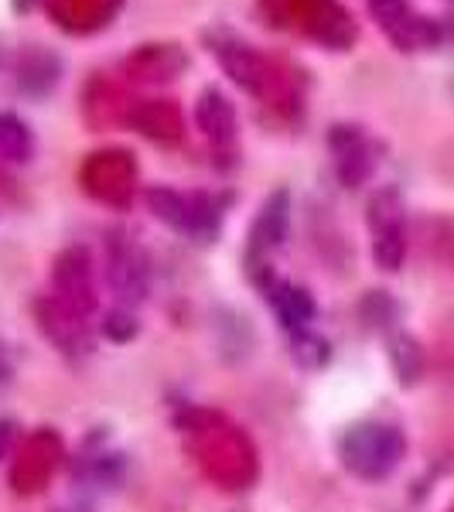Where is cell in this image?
<instances>
[{"mask_svg": "<svg viewBox=\"0 0 454 512\" xmlns=\"http://www.w3.org/2000/svg\"><path fill=\"white\" fill-rule=\"evenodd\" d=\"M403 451H407L403 434L390 424H376V420L352 424L338 441L342 465L356 478H366V482H379V478L390 475L400 465Z\"/></svg>", "mask_w": 454, "mask_h": 512, "instance_id": "6da1fadb", "label": "cell"}, {"mask_svg": "<svg viewBox=\"0 0 454 512\" xmlns=\"http://www.w3.org/2000/svg\"><path fill=\"white\" fill-rule=\"evenodd\" d=\"M147 205L161 222L185 236H212L219 229V205L209 195H181L175 188H151Z\"/></svg>", "mask_w": 454, "mask_h": 512, "instance_id": "7a4b0ae2", "label": "cell"}, {"mask_svg": "<svg viewBox=\"0 0 454 512\" xmlns=\"http://www.w3.org/2000/svg\"><path fill=\"white\" fill-rule=\"evenodd\" d=\"M369 229H373V260L383 270H400L407 256V216L393 188L373 195L369 202Z\"/></svg>", "mask_w": 454, "mask_h": 512, "instance_id": "3957f363", "label": "cell"}, {"mask_svg": "<svg viewBox=\"0 0 454 512\" xmlns=\"http://www.w3.org/2000/svg\"><path fill=\"white\" fill-rule=\"evenodd\" d=\"M209 45H212V55H216L222 69L233 76L236 86H243L246 93H253V96H263V89H267V82H270V62L263 59L250 41L219 28V31H209Z\"/></svg>", "mask_w": 454, "mask_h": 512, "instance_id": "277c9868", "label": "cell"}, {"mask_svg": "<svg viewBox=\"0 0 454 512\" xmlns=\"http://www.w3.org/2000/svg\"><path fill=\"white\" fill-rule=\"evenodd\" d=\"M369 14H373L379 28H383L393 45L403 48V52L427 48L437 38L434 24L427 18H420L407 0H369Z\"/></svg>", "mask_w": 454, "mask_h": 512, "instance_id": "5b68a950", "label": "cell"}, {"mask_svg": "<svg viewBox=\"0 0 454 512\" xmlns=\"http://www.w3.org/2000/svg\"><path fill=\"white\" fill-rule=\"evenodd\" d=\"M55 301L65 304L72 315H86L93 308V280H89V256L86 250H69L59 256L55 267Z\"/></svg>", "mask_w": 454, "mask_h": 512, "instance_id": "8992f818", "label": "cell"}, {"mask_svg": "<svg viewBox=\"0 0 454 512\" xmlns=\"http://www.w3.org/2000/svg\"><path fill=\"white\" fill-rule=\"evenodd\" d=\"M332 151H335L338 178L349 188L369 178V171H373V147H369V140L359 127H335Z\"/></svg>", "mask_w": 454, "mask_h": 512, "instance_id": "52a82bcc", "label": "cell"}, {"mask_svg": "<svg viewBox=\"0 0 454 512\" xmlns=\"http://www.w3.org/2000/svg\"><path fill=\"white\" fill-rule=\"evenodd\" d=\"M106 263H110V284L123 301H140L147 291V267L140 260V253L123 239H113L110 253H106Z\"/></svg>", "mask_w": 454, "mask_h": 512, "instance_id": "ba28073f", "label": "cell"}, {"mask_svg": "<svg viewBox=\"0 0 454 512\" xmlns=\"http://www.w3.org/2000/svg\"><path fill=\"white\" fill-rule=\"evenodd\" d=\"M195 120L202 134L216 147H229L236 140V110L219 89H205L195 103Z\"/></svg>", "mask_w": 454, "mask_h": 512, "instance_id": "9c48e42d", "label": "cell"}, {"mask_svg": "<svg viewBox=\"0 0 454 512\" xmlns=\"http://www.w3.org/2000/svg\"><path fill=\"white\" fill-rule=\"evenodd\" d=\"M287 222H291V198H287V192H274L263 202L260 216L250 229V253L274 250V246L284 243Z\"/></svg>", "mask_w": 454, "mask_h": 512, "instance_id": "30bf717a", "label": "cell"}, {"mask_svg": "<svg viewBox=\"0 0 454 512\" xmlns=\"http://www.w3.org/2000/svg\"><path fill=\"white\" fill-rule=\"evenodd\" d=\"M267 301L274 304L277 318L284 321L287 328H294V332H301V328L315 318V301H311V294L297 284H287V280H270Z\"/></svg>", "mask_w": 454, "mask_h": 512, "instance_id": "8fae6325", "label": "cell"}, {"mask_svg": "<svg viewBox=\"0 0 454 512\" xmlns=\"http://www.w3.org/2000/svg\"><path fill=\"white\" fill-rule=\"evenodd\" d=\"M31 154V134L18 117H0V158L7 161H28Z\"/></svg>", "mask_w": 454, "mask_h": 512, "instance_id": "7c38bea8", "label": "cell"}, {"mask_svg": "<svg viewBox=\"0 0 454 512\" xmlns=\"http://www.w3.org/2000/svg\"><path fill=\"white\" fill-rule=\"evenodd\" d=\"M390 355H393V366H396V373H400L403 383H414V379L420 376V349H417L414 338L396 335L390 342Z\"/></svg>", "mask_w": 454, "mask_h": 512, "instance_id": "4fadbf2b", "label": "cell"}, {"mask_svg": "<svg viewBox=\"0 0 454 512\" xmlns=\"http://www.w3.org/2000/svg\"><path fill=\"white\" fill-rule=\"evenodd\" d=\"M106 332H110L113 338H120V342H123V338H130V335L137 332V325H134V321H130L127 315H110V321H106Z\"/></svg>", "mask_w": 454, "mask_h": 512, "instance_id": "5bb4252c", "label": "cell"}, {"mask_svg": "<svg viewBox=\"0 0 454 512\" xmlns=\"http://www.w3.org/2000/svg\"><path fill=\"white\" fill-rule=\"evenodd\" d=\"M11 441H14V424L11 420H0V454L11 448Z\"/></svg>", "mask_w": 454, "mask_h": 512, "instance_id": "9a60e30c", "label": "cell"}, {"mask_svg": "<svg viewBox=\"0 0 454 512\" xmlns=\"http://www.w3.org/2000/svg\"><path fill=\"white\" fill-rule=\"evenodd\" d=\"M11 379V355H7V345L0 342V383Z\"/></svg>", "mask_w": 454, "mask_h": 512, "instance_id": "2e32d148", "label": "cell"}]
</instances>
